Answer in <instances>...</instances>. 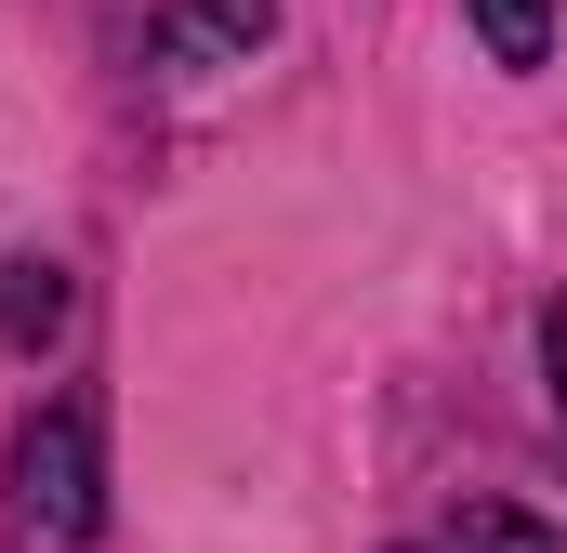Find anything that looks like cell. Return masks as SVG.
Masks as SVG:
<instances>
[{
    "mask_svg": "<svg viewBox=\"0 0 567 553\" xmlns=\"http://www.w3.org/2000/svg\"><path fill=\"white\" fill-rule=\"evenodd\" d=\"M278 40V0H185L158 27V66H251Z\"/></svg>",
    "mask_w": 567,
    "mask_h": 553,
    "instance_id": "obj_2",
    "label": "cell"
},
{
    "mask_svg": "<svg viewBox=\"0 0 567 553\" xmlns=\"http://www.w3.org/2000/svg\"><path fill=\"white\" fill-rule=\"evenodd\" d=\"M13 528L40 553H80L106 528V448H93V409H80V396L13 435Z\"/></svg>",
    "mask_w": 567,
    "mask_h": 553,
    "instance_id": "obj_1",
    "label": "cell"
},
{
    "mask_svg": "<svg viewBox=\"0 0 567 553\" xmlns=\"http://www.w3.org/2000/svg\"><path fill=\"white\" fill-rule=\"evenodd\" d=\"M449 553H567V541L528 501H462V514H449Z\"/></svg>",
    "mask_w": 567,
    "mask_h": 553,
    "instance_id": "obj_4",
    "label": "cell"
},
{
    "mask_svg": "<svg viewBox=\"0 0 567 553\" xmlns=\"http://www.w3.org/2000/svg\"><path fill=\"white\" fill-rule=\"evenodd\" d=\"M66 303H80V290H66L53 251H13V264H0V343H13V356H53V343H66Z\"/></svg>",
    "mask_w": 567,
    "mask_h": 553,
    "instance_id": "obj_3",
    "label": "cell"
},
{
    "mask_svg": "<svg viewBox=\"0 0 567 553\" xmlns=\"http://www.w3.org/2000/svg\"><path fill=\"white\" fill-rule=\"evenodd\" d=\"M475 40H488L502 66H542V53H555V0H475Z\"/></svg>",
    "mask_w": 567,
    "mask_h": 553,
    "instance_id": "obj_5",
    "label": "cell"
},
{
    "mask_svg": "<svg viewBox=\"0 0 567 553\" xmlns=\"http://www.w3.org/2000/svg\"><path fill=\"white\" fill-rule=\"evenodd\" d=\"M542 383H555V421H567V303L542 316Z\"/></svg>",
    "mask_w": 567,
    "mask_h": 553,
    "instance_id": "obj_6",
    "label": "cell"
}]
</instances>
